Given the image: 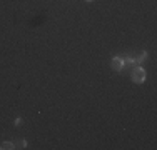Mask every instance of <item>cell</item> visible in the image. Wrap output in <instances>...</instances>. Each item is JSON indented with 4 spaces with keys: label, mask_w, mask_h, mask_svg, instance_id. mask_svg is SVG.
Instances as JSON below:
<instances>
[{
    "label": "cell",
    "mask_w": 157,
    "mask_h": 150,
    "mask_svg": "<svg viewBox=\"0 0 157 150\" xmlns=\"http://www.w3.org/2000/svg\"><path fill=\"white\" fill-rule=\"evenodd\" d=\"M10 148H15L13 147V142H3V144H0V150H10Z\"/></svg>",
    "instance_id": "obj_5"
},
{
    "label": "cell",
    "mask_w": 157,
    "mask_h": 150,
    "mask_svg": "<svg viewBox=\"0 0 157 150\" xmlns=\"http://www.w3.org/2000/svg\"><path fill=\"white\" fill-rule=\"evenodd\" d=\"M13 147H15V148H25V147H27V140H24V138H18V140L13 142Z\"/></svg>",
    "instance_id": "obj_4"
},
{
    "label": "cell",
    "mask_w": 157,
    "mask_h": 150,
    "mask_svg": "<svg viewBox=\"0 0 157 150\" xmlns=\"http://www.w3.org/2000/svg\"><path fill=\"white\" fill-rule=\"evenodd\" d=\"M147 57H149V54H147V52H140V54H139V57L136 58V63H137V65H142V63H144L145 60H147Z\"/></svg>",
    "instance_id": "obj_3"
},
{
    "label": "cell",
    "mask_w": 157,
    "mask_h": 150,
    "mask_svg": "<svg viewBox=\"0 0 157 150\" xmlns=\"http://www.w3.org/2000/svg\"><path fill=\"white\" fill-rule=\"evenodd\" d=\"M132 80L136 82V84H142V82L145 80V70L142 69V67H137V69L132 70Z\"/></svg>",
    "instance_id": "obj_1"
},
{
    "label": "cell",
    "mask_w": 157,
    "mask_h": 150,
    "mask_svg": "<svg viewBox=\"0 0 157 150\" xmlns=\"http://www.w3.org/2000/svg\"><path fill=\"white\" fill-rule=\"evenodd\" d=\"M124 62L125 63H136V58H134V57H125Z\"/></svg>",
    "instance_id": "obj_6"
},
{
    "label": "cell",
    "mask_w": 157,
    "mask_h": 150,
    "mask_svg": "<svg viewBox=\"0 0 157 150\" xmlns=\"http://www.w3.org/2000/svg\"><path fill=\"white\" fill-rule=\"evenodd\" d=\"M85 2H94V0H85Z\"/></svg>",
    "instance_id": "obj_7"
},
{
    "label": "cell",
    "mask_w": 157,
    "mask_h": 150,
    "mask_svg": "<svg viewBox=\"0 0 157 150\" xmlns=\"http://www.w3.org/2000/svg\"><path fill=\"white\" fill-rule=\"evenodd\" d=\"M124 65H125V62H124V58H121V57H114L110 62V67L115 72H121V70L124 69Z\"/></svg>",
    "instance_id": "obj_2"
}]
</instances>
